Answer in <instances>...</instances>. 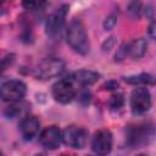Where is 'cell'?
I'll return each mask as SVG.
<instances>
[{"label": "cell", "mask_w": 156, "mask_h": 156, "mask_svg": "<svg viewBox=\"0 0 156 156\" xmlns=\"http://www.w3.org/2000/svg\"><path fill=\"white\" fill-rule=\"evenodd\" d=\"M110 105H111L112 108H119L123 105V98H122V95H113L111 98Z\"/></svg>", "instance_id": "2e32d148"}, {"label": "cell", "mask_w": 156, "mask_h": 156, "mask_svg": "<svg viewBox=\"0 0 156 156\" xmlns=\"http://www.w3.org/2000/svg\"><path fill=\"white\" fill-rule=\"evenodd\" d=\"M149 35L154 39H156V20L152 21L149 26Z\"/></svg>", "instance_id": "d6986e66"}, {"label": "cell", "mask_w": 156, "mask_h": 156, "mask_svg": "<svg viewBox=\"0 0 156 156\" xmlns=\"http://www.w3.org/2000/svg\"><path fill=\"white\" fill-rule=\"evenodd\" d=\"M39 139L44 147H46L49 150H55L60 146V144L62 141V132L57 127L51 126V127L45 128L41 132Z\"/></svg>", "instance_id": "30bf717a"}, {"label": "cell", "mask_w": 156, "mask_h": 156, "mask_svg": "<svg viewBox=\"0 0 156 156\" xmlns=\"http://www.w3.org/2000/svg\"><path fill=\"white\" fill-rule=\"evenodd\" d=\"M151 107V96L146 88L139 87L132 91L130 95V108L134 115H141L149 111Z\"/></svg>", "instance_id": "5b68a950"}, {"label": "cell", "mask_w": 156, "mask_h": 156, "mask_svg": "<svg viewBox=\"0 0 156 156\" xmlns=\"http://www.w3.org/2000/svg\"><path fill=\"white\" fill-rule=\"evenodd\" d=\"M91 149L99 156H106L112 149V134L110 130L101 129L95 133L91 140Z\"/></svg>", "instance_id": "9c48e42d"}, {"label": "cell", "mask_w": 156, "mask_h": 156, "mask_svg": "<svg viewBox=\"0 0 156 156\" xmlns=\"http://www.w3.org/2000/svg\"><path fill=\"white\" fill-rule=\"evenodd\" d=\"M66 40L76 52L82 55L89 52V38L85 27L79 18H74L69 22L66 29Z\"/></svg>", "instance_id": "6da1fadb"}, {"label": "cell", "mask_w": 156, "mask_h": 156, "mask_svg": "<svg viewBox=\"0 0 156 156\" xmlns=\"http://www.w3.org/2000/svg\"><path fill=\"white\" fill-rule=\"evenodd\" d=\"M65 69V63L57 57H46L41 60L37 68L35 76L40 79H49L60 76Z\"/></svg>", "instance_id": "277c9868"}, {"label": "cell", "mask_w": 156, "mask_h": 156, "mask_svg": "<svg viewBox=\"0 0 156 156\" xmlns=\"http://www.w3.org/2000/svg\"><path fill=\"white\" fill-rule=\"evenodd\" d=\"M129 11H130L134 16H139L144 10H143L140 2H132V4L129 5Z\"/></svg>", "instance_id": "e0dca14e"}, {"label": "cell", "mask_w": 156, "mask_h": 156, "mask_svg": "<svg viewBox=\"0 0 156 156\" xmlns=\"http://www.w3.org/2000/svg\"><path fill=\"white\" fill-rule=\"evenodd\" d=\"M138 156H146V155H143V154H141V155H138Z\"/></svg>", "instance_id": "ffe728a7"}, {"label": "cell", "mask_w": 156, "mask_h": 156, "mask_svg": "<svg viewBox=\"0 0 156 156\" xmlns=\"http://www.w3.org/2000/svg\"><path fill=\"white\" fill-rule=\"evenodd\" d=\"M100 74L94 72V71H89V69H80L77 72H73L69 76V80L73 83H78L80 85H90L94 84L99 80Z\"/></svg>", "instance_id": "7c38bea8"}, {"label": "cell", "mask_w": 156, "mask_h": 156, "mask_svg": "<svg viewBox=\"0 0 156 156\" xmlns=\"http://www.w3.org/2000/svg\"><path fill=\"white\" fill-rule=\"evenodd\" d=\"M116 22H117L116 15H110V16L106 18V21L104 22V28H105L106 30H108V29H111V28L116 24Z\"/></svg>", "instance_id": "ac0fdd59"}, {"label": "cell", "mask_w": 156, "mask_h": 156, "mask_svg": "<svg viewBox=\"0 0 156 156\" xmlns=\"http://www.w3.org/2000/svg\"><path fill=\"white\" fill-rule=\"evenodd\" d=\"M67 6H61L57 10H55L48 18L46 24H45V29H46V34L55 39L57 37H60L63 26H65V20H66V15H67Z\"/></svg>", "instance_id": "8992f818"}, {"label": "cell", "mask_w": 156, "mask_h": 156, "mask_svg": "<svg viewBox=\"0 0 156 156\" xmlns=\"http://www.w3.org/2000/svg\"><path fill=\"white\" fill-rule=\"evenodd\" d=\"M0 93H1V99L4 101L15 104V102L21 101L24 98V95L27 93V88L22 80L10 79L6 82H2Z\"/></svg>", "instance_id": "3957f363"}, {"label": "cell", "mask_w": 156, "mask_h": 156, "mask_svg": "<svg viewBox=\"0 0 156 156\" xmlns=\"http://www.w3.org/2000/svg\"><path fill=\"white\" fill-rule=\"evenodd\" d=\"M146 49H147V44L143 38L134 39L133 41H130L129 44L126 45L127 55L130 56L134 60H138V58L143 57L144 54L146 52Z\"/></svg>", "instance_id": "4fadbf2b"}, {"label": "cell", "mask_w": 156, "mask_h": 156, "mask_svg": "<svg viewBox=\"0 0 156 156\" xmlns=\"http://www.w3.org/2000/svg\"><path fill=\"white\" fill-rule=\"evenodd\" d=\"M45 5H46L45 1H24V2H23V6H24L27 10H33V11L41 10Z\"/></svg>", "instance_id": "9a60e30c"}, {"label": "cell", "mask_w": 156, "mask_h": 156, "mask_svg": "<svg viewBox=\"0 0 156 156\" xmlns=\"http://www.w3.org/2000/svg\"><path fill=\"white\" fill-rule=\"evenodd\" d=\"M154 135H155L154 126L149 123H143L129 127L127 129L126 140L128 145H130L132 147H140L147 145L154 139Z\"/></svg>", "instance_id": "7a4b0ae2"}, {"label": "cell", "mask_w": 156, "mask_h": 156, "mask_svg": "<svg viewBox=\"0 0 156 156\" xmlns=\"http://www.w3.org/2000/svg\"><path fill=\"white\" fill-rule=\"evenodd\" d=\"M52 95L56 101L61 104H68L73 100L76 90L73 83L69 79H60L52 85Z\"/></svg>", "instance_id": "ba28073f"}, {"label": "cell", "mask_w": 156, "mask_h": 156, "mask_svg": "<svg viewBox=\"0 0 156 156\" xmlns=\"http://www.w3.org/2000/svg\"><path fill=\"white\" fill-rule=\"evenodd\" d=\"M124 80L129 84H143V85L156 83V79L147 73H140L138 76H129V77H126Z\"/></svg>", "instance_id": "5bb4252c"}, {"label": "cell", "mask_w": 156, "mask_h": 156, "mask_svg": "<svg viewBox=\"0 0 156 156\" xmlns=\"http://www.w3.org/2000/svg\"><path fill=\"white\" fill-rule=\"evenodd\" d=\"M39 130V119L35 116H26L20 122V132L27 140L33 139Z\"/></svg>", "instance_id": "8fae6325"}, {"label": "cell", "mask_w": 156, "mask_h": 156, "mask_svg": "<svg viewBox=\"0 0 156 156\" xmlns=\"http://www.w3.org/2000/svg\"><path fill=\"white\" fill-rule=\"evenodd\" d=\"M88 139V132L78 126H69L62 132V141L71 147L80 149L85 145Z\"/></svg>", "instance_id": "52a82bcc"}]
</instances>
